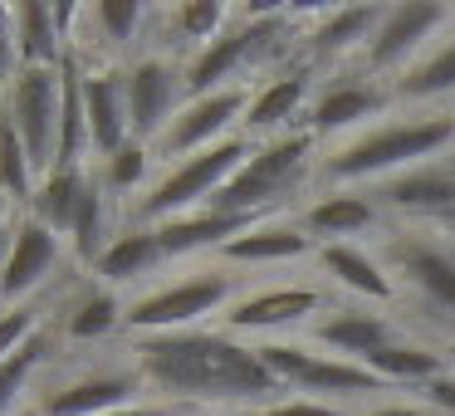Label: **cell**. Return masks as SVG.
Instances as JSON below:
<instances>
[{"label":"cell","mask_w":455,"mask_h":416,"mask_svg":"<svg viewBox=\"0 0 455 416\" xmlns=\"http://www.w3.org/2000/svg\"><path fill=\"white\" fill-rule=\"evenodd\" d=\"M132 363L148 382L152 402L167 406H275L284 392L275 372L259 363L255 343H240L226 328H187V333L132 338Z\"/></svg>","instance_id":"cell-1"},{"label":"cell","mask_w":455,"mask_h":416,"mask_svg":"<svg viewBox=\"0 0 455 416\" xmlns=\"http://www.w3.org/2000/svg\"><path fill=\"white\" fill-rule=\"evenodd\" d=\"M455 148V118L451 113H411L396 123H377L323 157V181L353 187V181H392L402 172L431 162L435 152Z\"/></svg>","instance_id":"cell-2"},{"label":"cell","mask_w":455,"mask_h":416,"mask_svg":"<svg viewBox=\"0 0 455 416\" xmlns=\"http://www.w3.org/2000/svg\"><path fill=\"white\" fill-rule=\"evenodd\" d=\"M314 148L318 138L308 128L279 132V138L255 142L250 162L206 201L201 211H226V216H250V220H275L284 206L304 196L308 177H314Z\"/></svg>","instance_id":"cell-3"},{"label":"cell","mask_w":455,"mask_h":416,"mask_svg":"<svg viewBox=\"0 0 455 416\" xmlns=\"http://www.w3.org/2000/svg\"><path fill=\"white\" fill-rule=\"evenodd\" d=\"M250 152H255V142L240 132V138H226V142H216V148L196 152V157H187V162H172V167L148 187V196L132 206V220H138V226H167V220H177V216L201 211L250 162Z\"/></svg>","instance_id":"cell-4"},{"label":"cell","mask_w":455,"mask_h":416,"mask_svg":"<svg viewBox=\"0 0 455 416\" xmlns=\"http://www.w3.org/2000/svg\"><path fill=\"white\" fill-rule=\"evenodd\" d=\"M240 299V275L230 265H211V269H191L187 279H172V284L152 289V294L132 299L128 304V333L132 338H152V333H187L201 328V318L226 314Z\"/></svg>","instance_id":"cell-5"},{"label":"cell","mask_w":455,"mask_h":416,"mask_svg":"<svg viewBox=\"0 0 455 416\" xmlns=\"http://www.w3.org/2000/svg\"><path fill=\"white\" fill-rule=\"evenodd\" d=\"M377 255L392 269V279H402V294L411 289L426 314L455 324V245L431 240L421 230H392Z\"/></svg>","instance_id":"cell-6"},{"label":"cell","mask_w":455,"mask_h":416,"mask_svg":"<svg viewBox=\"0 0 455 416\" xmlns=\"http://www.w3.org/2000/svg\"><path fill=\"white\" fill-rule=\"evenodd\" d=\"M250 89H220V93H201V99H187L181 113L172 118V128L152 142V152L167 162H187L196 152L216 148L226 138H240L245 132V113H250Z\"/></svg>","instance_id":"cell-7"},{"label":"cell","mask_w":455,"mask_h":416,"mask_svg":"<svg viewBox=\"0 0 455 416\" xmlns=\"http://www.w3.org/2000/svg\"><path fill=\"white\" fill-rule=\"evenodd\" d=\"M123 84H128V113H132V138L138 142H157L162 132L172 128V118L187 103V64L177 54H138V60L123 69Z\"/></svg>","instance_id":"cell-8"},{"label":"cell","mask_w":455,"mask_h":416,"mask_svg":"<svg viewBox=\"0 0 455 416\" xmlns=\"http://www.w3.org/2000/svg\"><path fill=\"white\" fill-rule=\"evenodd\" d=\"M0 103L11 108L15 128H20L25 148H30L35 167H54V148H60V113H64V64L60 69H20L15 84L0 93Z\"/></svg>","instance_id":"cell-9"},{"label":"cell","mask_w":455,"mask_h":416,"mask_svg":"<svg viewBox=\"0 0 455 416\" xmlns=\"http://www.w3.org/2000/svg\"><path fill=\"white\" fill-rule=\"evenodd\" d=\"M455 20L451 5H435V0H402V5H387L382 25H377L372 44L363 54V74L387 79V74H406V64L435 40V30Z\"/></svg>","instance_id":"cell-10"},{"label":"cell","mask_w":455,"mask_h":416,"mask_svg":"<svg viewBox=\"0 0 455 416\" xmlns=\"http://www.w3.org/2000/svg\"><path fill=\"white\" fill-rule=\"evenodd\" d=\"M152 402L148 382H142L138 363H123V367H89V372H74L64 382H54L50 392L40 396V412L35 416H108L123 412V406H138Z\"/></svg>","instance_id":"cell-11"},{"label":"cell","mask_w":455,"mask_h":416,"mask_svg":"<svg viewBox=\"0 0 455 416\" xmlns=\"http://www.w3.org/2000/svg\"><path fill=\"white\" fill-rule=\"evenodd\" d=\"M64 245L69 240L60 230H50L44 220L11 216V260H5V279H0V308H20L54 279V269L64 265Z\"/></svg>","instance_id":"cell-12"},{"label":"cell","mask_w":455,"mask_h":416,"mask_svg":"<svg viewBox=\"0 0 455 416\" xmlns=\"http://www.w3.org/2000/svg\"><path fill=\"white\" fill-rule=\"evenodd\" d=\"M328 304V289L323 284H265L255 294H240L235 304L226 308V333H279V328H299Z\"/></svg>","instance_id":"cell-13"},{"label":"cell","mask_w":455,"mask_h":416,"mask_svg":"<svg viewBox=\"0 0 455 416\" xmlns=\"http://www.w3.org/2000/svg\"><path fill=\"white\" fill-rule=\"evenodd\" d=\"M392 99H396V89H382V79H372V74H363V69L338 74V79L323 84V89L314 93V103H308V132H314V138L353 132V128H363L367 118H377Z\"/></svg>","instance_id":"cell-14"},{"label":"cell","mask_w":455,"mask_h":416,"mask_svg":"<svg viewBox=\"0 0 455 416\" xmlns=\"http://www.w3.org/2000/svg\"><path fill=\"white\" fill-rule=\"evenodd\" d=\"M387 211L416 220H455V162H421L377 187Z\"/></svg>","instance_id":"cell-15"},{"label":"cell","mask_w":455,"mask_h":416,"mask_svg":"<svg viewBox=\"0 0 455 416\" xmlns=\"http://www.w3.org/2000/svg\"><path fill=\"white\" fill-rule=\"evenodd\" d=\"M84 113H89V138L93 152L113 157L118 148L132 142V113H128V84H123V69H93L84 60Z\"/></svg>","instance_id":"cell-16"},{"label":"cell","mask_w":455,"mask_h":416,"mask_svg":"<svg viewBox=\"0 0 455 416\" xmlns=\"http://www.w3.org/2000/svg\"><path fill=\"white\" fill-rule=\"evenodd\" d=\"M308 93H314V64H294V69L265 79L255 89V99H250L245 138L250 142H265V138H279V132H294L289 123L308 108ZM304 118H308V113H304Z\"/></svg>","instance_id":"cell-17"},{"label":"cell","mask_w":455,"mask_h":416,"mask_svg":"<svg viewBox=\"0 0 455 416\" xmlns=\"http://www.w3.org/2000/svg\"><path fill=\"white\" fill-rule=\"evenodd\" d=\"M318 269L333 279L338 289L357 294L363 304H402V284L392 279V269L382 265V255L353 245V240H333L318 245Z\"/></svg>","instance_id":"cell-18"},{"label":"cell","mask_w":455,"mask_h":416,"mask_svg":"<svg viewBox=\"0 0 455 416\" xmlns=\"http://www.w3.org/2000/svg\"><path fill=\"white\" fill-rule=\"evenodd\" d=\"M382 15L387 5H328V11H318V25L308 30V64H338L347 54L363 60Z\"/></svg>","instance_id":"cell-19"},{"label":"cell","mask_w":455,"mask_h":416,"mask_svg":"<svg viewBox=\"0 0 455 416\" xmlns=\"http://www.w3.org/2000/svg\"><path fill=\"white\" fill-rule=\"evenodd\" d=\"M304 255H318V240L304 230V220L284 216V220H259V226H250L245 236H235L226 250H220V265H289V260H304Z\"/></svg>","instance_id":"cell-20"},{"label":"cell","mask_w":455,"mask_h":416,"mask_svg":"<svg viewBox=\"0 0 455 416\" xmlns=\"http://www.w3.org/2000/svg\"><path fill=\"white\" fill-rule=\"evenodd\" d=\"M314 343L333 348V357H347V363H367L372 353H382L387 343H396V324L372 308H333V318L314 324Z\"/></svg>","instance_id":"cell-21"},{"label":"cell","mask_w":455,"mask_h":416,"mask_svg":"<svg viewBox=\"0 0 455 416\" xmlns=\"http://www.w3.org/2000/svg\"><path fill=\"white\" fill-rule=\"evenodd\" d=\"M250 226H259V220L226 216V211H191V216H177V220H167V226H157V240H162V255L167 260L196 255V250L220 255V250H226L235 236H245Z\"/></svg>","instance_id":"cell-22"},{"label":"cell","mask_w":455,"mask_h":416,"mask_svg":"<svg viewBox=\"0 0 455 416\" xmlns=\"http://www.w3.org/2000/svg\"><path fill=\"white\" fill-rule=\"evenodd\" d=\"M304 230L314 240H323V245H333V240H347V236H363V230H372L377 220H382V206H377L372 196H363V191H323V196L314 201V206L304 211Z\"/></svg>","instance_id":"cell-23"},{"label":"cell","mask_w":455,"mask_h":416,"mask_svg":"<svg viewBox=\"0 0 455 416\" xmlns=\"http://www.w3.org/2000/svg\"><path fill=\"white\" fill-rule=\"evenodd\" d=\"M11 11H15V54H20V69H60L69 60V40H64L60 20H54V5L20 0Z\"/></svg>","instance_id":"cell-24"},{"label":"cell","mask_w":455,"mask_h":416,"mask_svg":"<svg viewBox=\"0 0 455 416\" xmlns=\"http://www.w3.org/2000/svg\"><path fill=\"white\" fill-rule=\"evenodd\" d=\"M162 240H157V226H138L132 220L128 230H118L113 236V245L103 250V260H99V279L108 289H118V284H132V279H142V275H152V269L162 265Z\"/></svg>","instance_id":"cell-25"},{"label":"cell","mask_w":455,"mask_h":416,"mask_svg":"<svg viewBox=\"0 0 455 416\" xmlns=\"http://www.w3.org/2000/svg\"><path fill=\"white\" fill-rule=\"evenodd\" d=\"M123 324H128V304H123L108 284H89L60 314V333L69 338V343H103V338L118 333Z\"/></svg>","instance_id":"cell-26"},{"label":"cell","mask_w":455,"mask_h":416,"mask_svg":"<svg viewBox=\"0 0 455 416\" xmlns=\"http://www.w3.org/2000/svg\"><path fill=\"white\" fill-rule=\"evenodd\" d=\"M89 172L84 167H54L40 177V187H35V201H30V216L44 220L50 230H60L64 240H69L74 230V216H79L84 206V191H89Z\"/></svg>","instance_id":"cell-27"},{"label":"cell","mask_w":455,"mask_h":416,"mask_svg":"<svg viewBox=\"0 0 455 416\" xmlns=\"http://www.w3.org/2000/svg\"><path fill=\"white\" fill-rule=\"evenodd\" d=\"M113 245V206H108V191L103 181L93 177L89 191H84V206L74 216V230H69V250H74V265L79 269H99L103 250Z\"/></svg>","instance_id":"cell-28"},{"label":"cell","mask_w":455,"mask_h":416,"mask_svg":"<svg viewBox=\"0 0 455 416\" xmlns=\"http://www.w3.org/2000/svg\"><path fill=\"white\" fill-rule=\"evenodd\" d=\"M230 11L220 0H187V5H172L162 11V25L172 35V50H187V54H201L206 44H216L220 35L230 30Z\"/></svg>","instance_id":"cell-29"},{"label":"cell","mask_w":455,"mask_h":416,"mask_svg":"<svg viewBox=\"0 0 455 416\" xmlns=\"http://www.w3.org/2000/svg\"><path fill=\"white\" fill-rule=\"evenodd\" d=\"M363 367H372V372L382 377L387 387H396V382L426 387V382H435L441 372H451V367H445V353H435V348H426V343H411V338H396V343H387L382 353H372Z\"/></svg>","instance_id":"cell-30"},{"label":"cell","mask_w":455,"mask_h":416,"mask_svg":"<svg viewBox=\"0 0 455 416\" xmlns=\"http://www.w3.org/2000/svg\"><path fill=\"white\" fill-rule=\"evenodd\" d=\"M35 157H30V148H25V138H20V128H15V118H11V108L0 103V196L11 201V206H25L30 211V201H35Z\"/></svg>","instance_id":"cell-31"},{"label":"cell","mask_w":455,"mask_h":416,"mask_svg":"<svg viewBox=\"0 0 455 416\" xmlns=\"http://www.w3.org/2000/svg\"><path fill=\"white\" fill-rule=\"evenodd\" d=\"M396 99L406 103H421V99H455V35L441 40L435 50H426L421 64L396 79Z\"/></svg>","instance_id":"cell-32"},{"label":"cell","mask_w":455,"mask_h":416,"mask_svg":"<svg viewBox=\"0 0 455 416\" xmlns=\"http://www.w3.org/2000/svg\"><path fill=\"white\" fill-rule=\"evenodd\" d=\"M50 353H54V324H44L30 343L15 348V353L0 363V416H11L15 406L25 402V387H30L35 372L50 363Z\"/></svg>","instance_id":"cell-33"},{"label":"cell","mask_w":455,"mask_h":416,"mask_svg":"<svg viewBox=\"0 0 455 416\" xmlns=\"http://www.w3.org/2000/svg\"><path fill=\"white\" fill-rule=\"evenodd\" d=\"M89 25L113 50H128V44H138L152 30V11L142 0H99V5H89Z\"/></svg>","instance_id":"cell-34"},{"label":"cell","mask_w":455,"mask_h":416,"mask_svg":"<svg viewBox=\"0 0 455 416\" xmlns=\"http://www.w3.org/2000/svg\"><path fill=\"white\" fill-rule=\"evenodd\" d=\"M148 172H152V148L132 138L128 148H118L113 157H103L93 177L103 181V191H108V196H128V191H138L142 181H148Z\"/></svg>","instance_id":"cell-35"},{"label":"cell","mask_w":455,"mask_h":416,"mask_svg":"<svg viewBox=\"0 0 455 416\" xmlns=\"http://www.w3.org/2000/svg\"><path fill=\"white\" fill-rule=\"evenodd\" d=\"M50 324L44 318V308H35V304H20V308H0V363L15 353V348H25L40 328Z\"/></svg>","instance_id":"cell-36"},{"label":"cell","mask_w":455,"mask_h":416,"mask_svg":"<svg viewBox=\"0 0 455 416\" xmlns=\"http://www.w3.org/2000/svg\"><path fill=\"white\" fill-rule=\"evenodd\" d=\"M15 74H20V54H15V11L0 5V93L15 84Z\"/></svg>","instance_id":"cell-37"},{"label":"cell","mask_w":455,"mask_h":416,"mask_svg":"<svg viewBox=\"0 0 455 416\" xmlns=\"http://www.w3.org/2000/svg\"><path fill=\"white\" fill-rule=\"evenodd\" d=\"M250 416H347V412L333 402H314V396H279L275 406H259Z\"/></svg>","instance_id":"cell-38"},{"label":"cell","mask_w":455,"mask_h":416,"mask_svg":"<svg viewBox=\"0 0 455 416\" xmlns=\"http://www.w3.org/2000/svg\"><path fill=\"white\" fill-rule=\"evenodd\" d=\"M421 396H426V406H431L435 416H455V372H441L435 382H426Z\"/></svg>","instance_id":"cell-39"},{"label":"cell","mask_w":455,"mask_h":416,"mask_svg":"<svg viewBox=\"0 0 455 416\" xmlns=\"http://www.w3.org/2000/svg\"><path fill=\"white\" fill-rule=\"evenodd\" d=\"M363 416H435L431 406H406V402H382V406H372V412H363Z\"/></svg>","instance_id":"cell-40"},{"label":"cell","mask_w":455,"mask_h":416,"mask_svg":"<svg viewBox=\"0 0 455 416\" xmlns=\"http://www.w3.org/2000/svg\"><path fill=\"white\" fill-rule=\"evenodd\" d=\"M108 416H177V406H167V402H138V406H123V412H108Z\"/></svg>","instance_id":"cell-41"},{"label":"cell","mask_w":455,"mask_h":416,"mask_svg":"<svg viewBox=\"0 0 455 416\" xmlns=\"http://www.w3.org/2000/svg\"><path fill=\"white\" fill-rule=\"evenodd\" d=\"M5 260H11V230L0 236V279H5Z\"/></svg>","instance_id":"cell-42"},{"label":"cell","mask_w":455,"mask_h":416,"mask_svg":"<svg viewBox=\"0 0 455 416\" xmlns=\"http://www.w3.org/2000/svg\"><path fill=\"white\" fill-rule=\"evenodd\" d=\"M191 416H235V412H191Z\"/></svg>","instance_id":"cell-43"},{"label":"cell","mask_w":455,"mask_h":416,"mask_svg":"<svg viewBox=\"0 0 455 416\" xmlns=\"http://www.w3.org/2000/svg\"><path fill=\"white\" fill-rule=\"evenodd\" d=\"M5 230H11V226H5V206H0V236H5Z\"/></svg>","instance_id":"cell-44"},{"label":"cell","mask_w":455,"mask_h":416,"mask_svg":"<svg viewBox=\"0 0 455 416\" xmlns=\"http://www.w3.org/2000/svg\"><path fill=\"white\" fill-rule=\"evenodd\" d=\"M451 162H455V152H451Z\"/></svg>","instance_id":"cell-45"}]
</instances>
